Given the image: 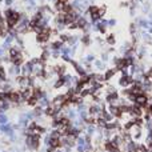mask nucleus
<instances>
[{
	"mask_svg": "<svg viewBox=\"0 0 152 152\" xmlns=\"http://www.w3.org/2000/svg\"><path fill=\"white\" fill-rule=\"evenodd\" d=\"M60 56H61V52H60V51H51V57L57 59V57H60Z\"/></svg>",
	"mask_w": 152,
	"mask_h": 152,
	"instance_id": "nucleus-22",
	"label": "nucleus"
},
{
	"mask_svg": "<svg viewBox=\"0 0 152 152\" xmlns=\"http://www.w3.org/2000/svg\"><path fill=\"white\" fill-rule=\"evenodd\" d=\"M80 43L84 46V47H90L91 43H92V36L91 33H83L80 36Z\"/></svg>",
	"mask_w": 152,
	"mask_h": 152,
	"instance_id": "nucleus-1",
	"label": "nucleus"
},
{
	"mask_svg": "<svg viewBox=\"0 0 152 152\" xmlns=\"http://www.w3.org/2000/svg\"><path fill=\"white\" fill-rule=\"evenodd\" d=\"M145 55H147V47H145V46H140V47L138 48V53H136V57L141 60V59H143Z\"/></svg>",
	"mask_w": 152,
	"mask_h": 152,
	"instance_id": "nucleus-9",
	"label": "nucleus"
},
{
	"mask_svg": "<svg viewBox=\"0 0 152 152\" xmlns=\"http://www.w3.org/2000/svg\"><path fill=\"white\" fill-rule=\"evenodd\" d=\"M95 41L97 43V44H99V46H103V44H104V43H105V40H103V39H101L100 36H97V37H95Z\"/></svg>",
	"mask_w": 152,
	"mask_h": 152,
	"instance_id": "nucleus-26",
	"label": "nucleus"
},
{
	"mask_svg": "<svg viewBox=\"0 0 152 152\" xmlns=\"http://www.w3.org/2000/svg\"><path fill=\"white\" fill-rule=\"evenodd\" d=\"M67 30H70V31H76V30H79V26H77V23L75 21V23H71V24L67 26Z\"/></svg>",
	"mask_w": 152,
	"mask_h": 152,
	"instance_id": "nucleus-18",
	"label": "nucleus"
},
{
	"mask_svg": "<svg viewBox=\"0 0 152 152\" xmlns=\"http://www.w3.org/2000/svg\"><path fill=\"white\" fill-rule=\"evenodd\" d=\"M64 4H66L64 0H56V2L53 3V9H55V12H63Z\"/></svg>",
	"mask_w": 152,
	"mask_h": 152,
	"instance_id": "nucleus-6",
	"label": "nucleus"
},
{
	"mask_svg": "<svg viewBox=\"0 0 152 152\" xmlns=\"http://www.w3.org/2000/svg\"><path fill=\"white\" fill-rule=\"evenodd\" d=\"M51 39V35H47V33H37L36 35V41L39 44H47Z\"/></svg>",
	"mask_w": 152,
	"mask_h": 152,
	"instance_id": "nucleus-3",
	"label": "nucleus"
},
{
	"mask_svg": "<svg viewBox=\"0 0 152 152\" xmlns=\"http://www.w3.org/2000/svg\"><path fill=\"white\" fill-rule=\"evenodd\" d=\"M151 57H152V53H151Z\"/></svg>",
	"mask_w": 152,
	"mask_h": 152,
	"instance_id": "nucleus-33",
	"label": "nucleus"
},
{
	"mask_svg": "<svg viewBox=\"0 0 152 152\" xmlns=\"http://www.w3.org/2000/svg\"><path fill=\"white\" fill-rule=\"evenodd\" d=\"M139 35H140V37H141V40L145 43V44H152V35L151 33H148L147 31H144V30H141V31H139Z\"/></svg>",
	"mask_w": 152,
	"mask_h": 152,
	"instance_id": "nucleus-2",
	"label": "nucleus"
},
{
	"mask_svg": "<svg viewBox=\"0 0 152 152\" xmlns=\"http://www.w3.org/2000/svg\"><path fill=\"white\" fill-rule=\"evenodd\" d=\"M95 60H96V59H95V55H94V53H88V55L85 56V61H87V63H94Z\"/></svg>",
	"mask_w": 152,
	"mask_h": 152,
	"instance_id": "nucleus-17",
	"label": "nucleus"
},
{
	"mask_svg": "<svg viewBox=\"0 0 152 152\" xmlns=\"http://www.w3.org/2000/svg\"><path fill=\"white\" fill-rule=\"evenodd\" d=\"M108 59H110V53H108L107 51H105L104 53H101V59H100L101 61H104V63H105V61H108Z\"/></svg>",
	"mask_w": 152,
	"mask_h": 152,
	"instance_id": "nucleus-23",
	"label": "nucleus"
},
{
	"mask_svg": "<svg viewBox=\"0 0 152 152\" xmlns=\"http://www.w3.org/2000/svg\"><path fill=\"white\" fill-rule=\"evenodd\" d=\"M107 13V6H100L99 7V15L101 17H104V15Z\"/></svg>",
	"mask_w": 152,
	"mask_h": 152,
	"instance_id": "nucleus-19",
	"label": "nucleus"
},
{
	"mask_svg": "<svg viewBox=\"0 0 152 152\" xmlns=\"http://www.w3.org/2000/svg\"><path fill=\"white\" fill-rule=\"evenodd\" d=\"M94 66H95L99 71H104V70H105V63L101 61V60H95V61H94Z\"/></svg>",
	"mask_w": 152,
	"mask_h": 152,
	"instance_id": "nucleus-12",
	"label": "nucleus"
},
{
	"mask_svg": "<svg viewBox=\"0 0 152 152\" xmlns=\"http://www.w3.org/2000/svg\"><path fill=\"white\" fill-rule=\"evenodd\" d=\"M63 46H64V43L57 39V40H53V41L50 43V50L51 51H60Z\"/></svg>",
	"mask_w": 152,
	"mask_h": 152,
	"instance_id": "nucleus-4",
	"label": "nucleus"
},
{
	"mask_svg": "<svg viewBox=\"0 0 152 152\" xmlns=\"http://www.w3.org/2000/svg\"><path fill=\"white\" fill-rule=\"evenodd\" d=\"M120 7H121V8H129V7H131V2H129V0L121 2V3H120Z\"/></svg>",
	"mask_w": 152,
	"mask_h": 152,
	"instance_id": "nucleus-21",
	"label": "nucleus"
},
{
	"mask_svg": "<svg viewBox=\"0 0 152 152\" xmlns=\"http://www.w3.org/2000/svg\"><path fill=\"white\" fill-rule=\"evenodd\" d=\"M138 26L135 24V23H131L129 24V33H131V36H134V35H138Z\"/></svg>",
	"mask_w": 152,
	"mask_h": 152,
	"instance_id": "nucleus-14",
	"label": "nucleus"
},
{
	"mask_svg": "<svg viewBox=\"0 0 152 152\" xmlns=\"http://www.w3.org/2000/svg\"><path fill=\"white\" fill-rule=\"evenodd\" d=\"M4 6H6V8H12L13 0H4Z\"/></svg>",
	"mask_w": 152,
	"mask_h": 152,
	"instance_id": "nucleus-25",
	"label": "nucleus"
},
{
	"mask_svg": "<svg viewBox=\"0 0 152 152\" xmlns=\"http://www.w3.org/2000/svg\"><path fill=\"white\" fill-rule=\"evenodd\" d=\"M79 43H80V36H79V35H71L67 44H68L70 47H72V46H75V44H79Z\"/></svg>",
	"mask_w": 152,
	"mask_h": 152,
	"instance_id": "nucleus-7",
	"label": "nucleus"
},
{
	"mask_svg": "<svg viewBox=\"0 0 152 152\" xmlns=\"http://www.w3.org/2000/svg\"><path fill=\"white\" fill-rule=\"evenodd\" d=\"M117 72V70L116 68H110V70H107L105 72H104V81H108V80H111L114 76H115V73Z\"/></svg>",
	"mask_w": 152,
	"mask_h": 152,
	"instance_id": "nucleus-5",
	"label": "nucleus"
},
{
	"mask_svg": "<svg viewBox=\"0 0 152 152\" xmlns=\"http://www.w3.org/2000/svg\"><path fill=\"white\" fill-rule=\"evenodd\" d=\"M94 132H95V127H94V125H90V127H88V135L91 136V135H94Z\"/></svg>",
	"mask_w": 152,
	"mask_h": 152,
	"instance_id": "nucleus-28",
	"label": "nucleus"
},
{
	"mask_svg": "<svg viewBox=\"0 0 152 152\" xmlns=\"http://www.w3.org/2000/svg\"><path fill=\"white\" fill-rule=\"evenodd\" d=\"M36 2L39 3V6H43V4H46V0H36Z\"/></svg>",
	"mask_w": 152,
	"mask_h": 152,
	"instance_id": "nucleus-30",
	"label": "nucleus"
},
{
	"mask_svg": "<svg viewBox=\"0 0 152 152\" xmlns=\"http://www.w3.org/2000/svg\"><path fill=\"white\" fill-rule=\"evenodd\" d=\"M0 123H7V116L6 115H0Z\"/></svg>",
	"mask_w": 152,
	"mask_h": 152,
	"instance_id": "nucleus-29",
	"label": "nucleus"
},
{
	"mask_svg": "<svg viewBox=\"0 0 152 152\" xmlns=\"http://www.w3.org/2000/svg\"><path fill=\"white\" fill-rule=\"evenodd\" d=\"M56 152H63V151H56Z\"/></svg>",
	"mask_w": 152,
	"mask_h": 152,
	"instance_id": "nucleus-32",
	"label": "nucleus"
},
{
	"mask_svg": "<svg viewBox=\"0 0 152 152\" xmlns=\"http://www.w3.org/2000/svg\"><path fill=\"white\" fill-rule=\"evenodd\" d=\"M147 32H148V33H151V35H152V26H151V27H149V28H148V30H147Z\"/></svg>",
	"mask_w": 152,
	"mask_h": 152,
	"instance_id": "nucleus-31",
	"label": "nucleus"
},
{
	"mask_svg": "<svg viewBox=\"0 0 152 152\" xmlns=\"http://www.w3.org/2000/svg\"><path fill=\"white\" fill-rule=\"evenodd\" d=\"M151 81H152V77H151Z\"/></svg>",
	"mask_w": 152,
	"mask_h": 152,
	"instance_id": "nucleus-34",
	"label": "nucleus"
},
{
	"mask_svg": "<svg viewBox=\"0 0 152 152\" xmlns=\"http://www.w3.org/2000/svg\"><path fill=\"white\" fill-rule=\"evenodd\" d=\"M105 43H107L108 46L114 47V46H115V43H116V37H115V35H114V33H108V35L105 36Z\"/></svg>",
	"mask_w": 152,
	"mask_h": 152,
	"instance_id": "nucleus-8",
	"label": "nucleus"
},
{
	"mask_svg": "<svg viewBox=\"0 0 152 152\" xmlns=\"http://www.w3.org/2000/svg\"><path fill=\"white\" fill-rule=\"evenodd\" d=\"M66 85V80H64V77L63 76H59L57 77V80L55 81V84H53V88H60V87H64Z\"/></svg>",
	"mask_w": 152,
	"mask_h": 152,
	"instance_id": "nucleus-10",
	"label": "nucleus"
},
{
	"mask_svg": "<svg viewBox=\"0 0 152 152\" xmlns=\"http://www.w3.org/2000/svg\"><path fill=\"white\" fill-rule=\"evenodd\" d=\"M70 36H71V35H68V33H59V40L63 41L64 44H67L68 40H70Z\"/></svg>",
	"mask_w": 152,
	"mask_h": 152,
	"instance_id": "nucleus-13",
	"label": "nucleus"
},
{
	"mask_svg": "<svg viewBox=\"0 0 152 152\" xmlns=\"http://www.w3.org/2000/svg\"><path fill=\"white\" fill-rule=\"evenodd\" d=\"M129 15H131V16H136V8L135 7H129Z\"/></svg>",
	"mask_w": 152,
	"mask_h": 152,
	"instance_id": "nucleus-27",
	"label": "nucleus"
},
{
	"mask_svg": "<svg viewBox=\"0 0 152 152\" xmlns=\"http://www.w3.org/2000/svg\"><path fill=\"white\" fill-rule=\"evenodd\" d=\"M151 7H152V4H151L149 2L143 3V6H141V12H143L144 15H148V13L151 12Z\"/></svg>",
	"mask_w": 152,
	"mask_h": 152,
	"instance_id": "nucleus-11",
	"label": "nucleus"
},
{
	"mask_svg": "<svg viewBox=\"0 0 152 152\" xmlns=\"http://www.w3.org/2000/svg\"><path fill=\"white\" fill-rule=\"evenodd\" d=\"M117 24V21H116V19H108V27H111V28H114L115 26Z\"/></svg>",
	"mask_w": 152,
	"mask_h": 152,
	"instance_id": "nucleus-20",
	"label": "nucleus"
},
{
	"mask_svg": "<svg viewBox=\"0 0 152 152\" xmlns=\"http://www.w3.org/2000/svg\"><path fill=\"white\" fill-rule=\"evenodd\" d=\"M134 138H135V139H140V138H141V131H140L139 127L136 128V131L134 132Z\"/></svg>",
	"mask_w": 152,
	"mask_h": 152,
	"instance_id": "nucleus-24",
	"label": "nucleus"
},
{
	"mask_svg": "<svg viewBox=\"0 0 152 152\" xmlns=\"http://www.w3.org/2000/svg\"><path fill=\"white\" fill-rule=\"evenodd\" d=\"M37 103H39V100H37L35 96H31V97L27 100V104H28V105H32V107H33V105H36Z\"/></svg>",
	"mask_w": 152,
	"mask_h": 152,
	"instance_id": "nucleus-16",
	"label": "nucleus"
},
{
	"mask_svg": "<svg viewBox=\"0 0 152 152\" xmlns=\"http://www.w3.org/2000/svg\"><path fill=\"white\" fill-rule=\"evenodd\" d=\"M72 11H73V7H72L71 3H66V4H64V7H63V12L64 13H70Z\"/></svg>",
	"mask_w": 152,
	"mask_h": 152,
	"instance_id": "nucleus-15",
	"label": "nucleus"
}]
</instances>
